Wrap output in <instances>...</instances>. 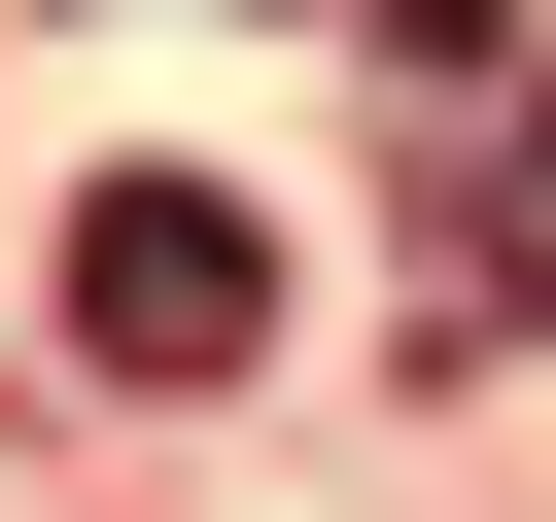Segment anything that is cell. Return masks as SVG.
<instances>
[{"mask_svg": "<svg viewBox=\"0 0 556 522\" xmlns=\"http://www.w3.org/2000/svg\"><path fill=\"white\" fill-rule=\"evenodd\" d=\"M243 313H278V244H243L208 174H104V209H70V348H104V383H243Z\"/></svg>", "mask_w": 556, "mask_h": 522, "instance_id": "6da1fadb", "label": "cell"}, {"mask_svg": "<svg viewBox=\"0 0 556 522\" xmlns=\"http://www.w3.org/2000/svg\"><path fill=\"white\" fill-rule=\"evenodd\" d=\"M417 313H452V348L556 313V104H521V139H417Z\"/></svg>", "mask_w": 556, "mask_h": 522, "instance_id": "7a4b0ae2", "label": "cell"}]
</instances>
